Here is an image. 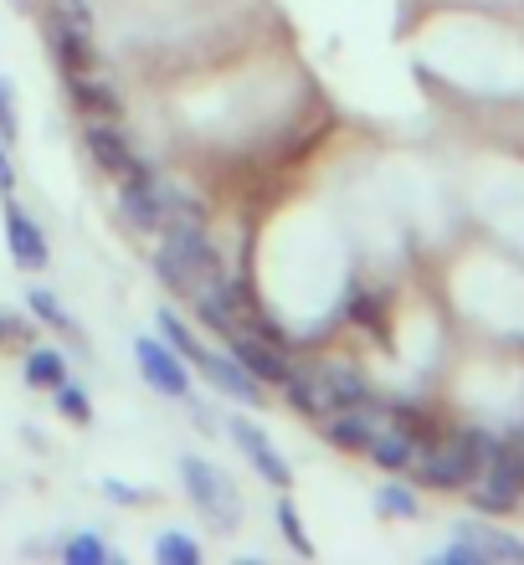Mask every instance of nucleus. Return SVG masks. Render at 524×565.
I'll use <instances>...</instances> for the list:
<instances>
[{
	"label": "nucleus",
	"instance_id": "f257e3e1",
	"mask_svg": "<svg viewBox=\"0 0 524 565\" xmlns=\"http://www.w3.org/2000/svg\"><path fill=\"white\" fill-rule=\"evenodd\" d=\"M463 493L479 514H514L524 504V427L510 431V437H494V452L483 462V473Z\"/></svg>",
	"mask_w": 524,
	"mask_h": 565
},
{
	"label": "nucleus",
	"instance_id": "f03ea898",
	"mask_svg": "<svg viewBox=\"0 0 524 565\" xmlns=\"http://www.w3.org/2000/svg\"><path fill=\"white\" fill-rule=\"evenodd\" d=\"M180 483H185V499H191L216 530H237L242 524L247 504H242V493H237V483H232L226 468H216L211 458L185 452V458H180Z\"/></svg>",
	"mask_w": 524,
	"mask_h": 565
},
{
	"label": "nucleus",
	"instance_id": "7ed1b4c3",
	"mask_svg": "<svg viewBox=\"0 0 524 565\" xmlns=\"http://www.w3.org/2000/svg\"><path fill=\"white\" fill-rule=\"evenodd\" d=\"M170 257H175L180 268L191 273V282H195V298L201 294H211V288H226V278H232V268H226V257H222V247L211 242V232L206 226H170L165 232V242H160Z\"/></svg>",
	"mask_w": 524,
	"mask_h": 565
},
{
	"label": "nucleus",
	"instance_id": "20e7f679",
	"mask_svg": "<svg viewBox=\"0 0 524 565\" xmlns=\"http://www.w3.org/2000/svg\"><path fill=\"white\" fill-rule=\"evenodd\" d=\"M483 473V462L468 452L458 437H442L437 447H421L417 462H411V478H417V489H432V493H463L473 478Z\"/></svg>",
	"mask_w": 524,
	"mask_h": 565
},
{
	"label": "nucleus",
	"instance_id": "39448f33",
	"mask_svg": "<svg viewBox=\"0 0 524 565\" xmlns=\"http://www.w3.org/2000/svg\"><path fill=\"white\" fill-rule=\"evenodd\" d=\"M119 216L135 226L139 237H160L165 232V175L150 160H139L119 180Z\"/></svg>",
	"mask_w": 524,
	"mask_h": 565
},
{
	"label": "nucleus",
	"instance_id": "423d86ee",
	"mask_svg": "<svg viewBox=\"0 0 524 565\" xmlns=\"http://www.w3.org/2000/svg\"><path fill=\"white\" fill-rule=\"evenodd\" d=\"M135 365H139V375H145V386L170 396V402H185V396H191V365H185V355H180L175 344L154 340V334H139Z\"/></svg>",
	"mask_w": 524,
	"mask_h": 565
},
{
	"label": "nucleus",
	"instance_id": "0eeeda50",
	"mask_svg": "<svg viewBox=\"0 0 524 565\" xmlns=\"http://www.w3.org/2000/svg\"><path fill=\"white\" fill-rule=\"evenodd\" d=\"M226 431H232V443L242 447V458L253 462V473L263 478V483H272V489H293V468H288V458L278 452V443H272L268 431L257 427L247 412H232V417H226Z\"/></svg>",
	"mask_w": 524,
	"mask_h": 565
},
{
	"label": "nucleus",
	"instance_id": "6e6552de",
	"mask_svg": "<svg viewBox=\"0 0 524 565\" xmlns=\"http://www.w3.org/2000/svg\"><path fill=\"white\" fill-rule=\"evenodd\" d=\"M226 350L242 360V371L253 375L257 386H268V391H278L293 375V360H288V344H278V340H263V334H253V329H232L226 334Z\"/></svg>",
	"mask_w": 524,
	"mask_h": 565
},
{
	"label": "nucleus",
	"instance_id": "1a4fd4ad",
	"mask_svg": "<svg viewBox=\"0 0 524 565\" xmlns=\"http://www.w3.org/2000/svg\"><path fill=\"white\" fill-rule=\"evenodd\" d=\"M185 365H195L222 396H232V402H242V406H263V396H268V386H257L253 375L242 371V360L232 355V350H206V344H195V355L185 360Z\"/></svg>",
	"mask_w": 524,
	"mask_h": 565
},
{
	"label": "nucleus",
	"instance_id": "9d476101",
	"mask_svg": "<svg viewBox=\"0 0 524 565\" xmlns=\"http://www.w3.org/2000/svg\"><path fill=\"white\" fill-rule=\"evenodd\" d=\"M0 211H6V247H11V263L21 273H42L52 263V247H46L42 226L31 222L15 195H0Z\"/></svg>",
	"mask_w": 524,
	"mask_h": 565
},
{
	"label": "nucleus",
	"instance_id": "9b49d317",
	"mask_svg": "<svg viewBox=\"0 0 524 565\" xmlns=\"http://www.w3.org/2000/svg\"><path fill=\"white\" fill-rule=\"evenodd\" d=\"M46 46H52V57H57L62 77L104 73V57H98V42H93V31L73 26V21H46Z\"/></svg>",
	"mask_w": 524,
	"mask_h": 565
},
{
	"label": "nucleus",
	"instance_id": "f8f14e48",
	"mask_svg": "<svg viewBox=\"0 0 524 565\" xmlns=\"http://www.w3.org/2000/svg\"><path fill=\"white\" fill-rule=\"evenodd\" d=\"M67 104L77 108L83 124H124V93L108 83L104 73H88V77H67Z\"/></svg>",
	"mask_w": 524,
	"mask_h": 565
},
{
	"label": "nucleus",
	"instance_id": "ddd939ff",
	"mask_svg": "<svg viewBox=\"0 0 524 565\" xmlns=\"http://www.w3.org/2000/svg\"><path fill=\"white\" fill-rule=\"evenodd\" d=\"M83 149H88V160L98 164L108 180H124L139 164L129 135H124L119 124H104V119H98V124H83Z\"/></svg>",
	"mask_w": 524,
	"mask_h": 565
},
{
	"label": "nucleus",
	"instance_id": "4468645a",
	"mask_svg": "<svg viewBox=\"0 0 524 565\" xmlns=\"http://www.w3.org/2000/svg\"><path fill=\"white\" fill-rule=\"evenodd\" d=\"M381 406H340V412H330L324 417V443L340 447V452H371L375 431H381Z\"/></svg>",
	"mask_w": 524,
	"mask_h": 565
},
{
	"label": "nucleus",
	"instance_id": "2eb2a0df",
	"mask_svg": "<svg viewBox=\"0 0 524 565\" xmlns=\"http://www.w3.org/2000/svg\"><path fill=\"white\" fill-rule=\"evenodd\" d=\"M314 371H319V381L330 386L334 412H340V406H381V412H386V396L371 386V375L360 371L355 360H324Z\"/></svg>",
	"mask_w": 524,
	"mask_h": 565
},
{
	"label": "nucleus",
	"instance_id": "dca6fc26",
	"mask_svg": "<svg viewBox=\"0 0 524 565\" xmlns=\"http://www.w3.org/2000/svg\"><path fill=\"white\" fill-rule=\"evenodd\" d=\"M386 422L402 431V437H411V443H417V452H421V447H437L442 437H448V427H442V417H437L432 406L402 402V396H386Z\"/></svg>",
	"mask_w": 524,
	"mask_h": 565
},
{
	"label": "nucleus",
	"instance_id": "f3484780",
	"mask_svg": "<svg viewBox=\"0 0 524 565\" xmlns=\"http://www.w3.org/2000/svg\"><path fill=\"white\" fill-rule=\"evenodd\" d=\"M345 319L360 329V334H371L381 350L391 344V298L386 294H375V288H350Z\"/></svg>",
	"mask_w": 524,
	"mask_h": 565
},
{
	"label": "nucleus",
	"instance_id": "a211bd4d",
	"mask_svg": "<svg viewBox=\"0 0 524 565\" xmlns=\"http://www.w3.org/2000/svg\"><path fill=\"white\" fill-rule=\"evenodd\" d=\"M452 535L468 540V545H473V551H479L489 565H524V540L504 535V530H494V524L463 520V524H452Z\"/></svg>",
	"mask_w": 524,
	"mask_h": 565
},
{
	"label": "nucleus",
	"instance_id": "6ab92c4d",
	"mask_svg": "<svg viewBox=\"0 0 524 565\" xmlns=\"http://www.w3.org/2000/svg\"><path fill=\"white\" fill-rule=\"evenodd\" d=\"M278 391H284V402L309 422H324L334 412V396H330V386L319 381V371H293Z\"/></svg>",
	"mask_w": 524,
	"mask_h": 565
},
{
	"label": "nucleus",
	"instance_id": "aec40b11",
	"mask_svg": "<svg viewBox=\"0 0 524 565\" xmlns=\"http://www.w3.org/2000/svg\"><path fill=\"white\" fill-rule=\"evenodd\" d=\"M365 458H371L381 473H391V478L402 473V478H406V473H411V462H417V443H411V437H402L396 427H381Z\"/></svg>",
	"mask_w": 524,
	"mask_h": 565
},
{
	"label": "nucleus",
	"instance_id": "412c9836",
	"mask_svg": "<svg viewBox=\"0 0 524 565\" xmlns=\"http://www.w3.org/2000/svg\"><path fill=\"white\" fill-rule=\"evenodd\" d=\"M26 313L36 319V324L52 329V334H62V340H77V344H83V329H77V319L67 313V303H62L52 288H26Z\"/></svg>",
	"mask_w": 524,
	"mask_h": 565
},
{
	"label": "nucleus",
	"instance_id": "4be33fe9",
	"mask_svg": "<svg viewBox=\"0 0 524 565\" xmlns=\"http://www.w3.org/2000/svg\"><path fill=\"white\" fill-rule=\"evenodd\" d=\"M21 375H26L31 391H57L67 381V355L62 350H46V344H31L26 360H21Z\"/></svg>",
	"mask_w": 524,
	"mask_h": 565
},
{
	"label": "nucleus",
	"instance_id": "5701e85b",
	"mask_svg": "<svg viewBox=\"0 0 524 565\" xmlns=\"http://www.w3.org/2000/svg\"><path fill=\"white\" fill-rule=\"evenodd\" d=\"M206 216H211V211H206V201H201V195L165 180V232H170V226H206ZM165 232H160V237H165Z\"/></svg>",
	"mask_w": 524,
	"mask_h": 565
},
{
	"label": "nucleus",
	"instance_id": "b1692460",
	"mask_svg": "<svg viewBox=\"0 0 524 565\" xmlns=\"http://www.w3.org/2000/svg\"><path fill=\"white\" fill-rule=\"evenodd\" d=\"M375 514H386V520H417L421 493L411 489V483H402V473H396V483H381V489H375Z\"/></svg>",
	"mask_w": 524,
	"mask_h": 565
},
{
	"label": "nucleus",
	"instance_id": "393cba45",
	"mask_svg": "<svg viewBox=\"0 0 524 565\" xmlns=\"http://www.w3.org/2000/svg\"><path fill=\"white\" fill-rule=\"evenodd\" d=\"M272 520H278V530H284V540H288V551L293 555H314V540L303 535V514H299V504L288 499V489H278V504H272Z\"/></svg>",
	"mask_w": 524,
	"mask_h": 565
},
{
	"label": "nucleus",
	"instance_id": "a878e982",
	"mask_svg": "<svg viewBox=\"0 0 524 565\" xmlns=\"http://www.w3.org/2000/svg\"><path fill=\"white\" fill-rule=\"evenodd\" d=\"M62 561H67V565H124V555L108 551L104 540L83 530V535H73L67 545H62Z\"/></svg>",
	"mask_w": 524,
	"mask_h": 565
},
{
	"label": "nucleus",
	"instance_id": "bb28decb",
	"mask_svg": "<svg viewBox=\"0 0 524 565\" xmlns=\"http://www.w3.org/2000/svg\"><path fill=\"white\" fill-rule=\"evenodd\" d=\"M154 561L160 565H201V540L180 535V530H165V535H154Z\"/></svg>",
	"mask_w": 524,
	"mask_h": 565
},
{
	"label": "nucleus",
	"instance_id": "cd10ccee",
	"mask_svg": "<svg viewBox=\"0 0 524 565\" xmlns=\"http://www.w3.org/2000/svg\"><path fill=\"white\" fill-rule=\"evenodd\" d=\"M31 344H36V319L15 309H0V350H21L26 355Z\"/></svg>",
	"mask_w": 524,
	"mask_h": 565
},
{
	"label": "nucleus",
	"instance_id": "c85d7f7f",
	"mask_svg": "<svg viewBox=\"0 0 524 565\" xmlns=\"http://www.w3.org/2000/svg\"><path fill=\"white\" fill-rule=\"evenodd\" d=\"M52 396H57V412L73 422V427H88V422H93V396L77 386V381H62Z\"/></svg>",
	"mask_w": 524,
	"mask_h": 565
},
{
	"label": "nucleus",
	"instance_id": "c756f323",
	"mask_svg": "<svg viewBox=\"0 0 524 565\" xmlns=\"http://www.w3.org/2000/svg\"><path fill=\"white\" fill-rule=\"evenodd\" d=\"M154 324H160V340H165V344H175V350H180V355H185V360L195 355V344H201V340H195V329L185 324V319H180L175 309H160V313H154Z\"/></svg>",
	"mask_w": 524,
	"mask_h": 565
},
{
	"label": "nucleus",
	"instance_id": "7c9ffc66",
	"mask_svg": "<svg viewBox=\"0 0 524 565\" xmlns=\"http://www.w3.org/2000/svg\"><path fill=\"white\" fill-rule=\"evenodd\" d=\"M46 21H73V26L93 31V11H88V0H46Z\"/></svg>",
	"mask_w": 524,
	"mask_h": 565
},
{
	"label": "nucleus",
	"instance_id": "2f4dec72",
	"mask_svg": "<svg viewBox=\"0 0 524 565\" xmlns=\"http://www.w3.org/2000/svg\"><path fill=\"white\" fill-rule=\"evenodd\" d=\"M21 135V119H15V88L11 77H0V145H15Z\"/></svg>",
	"mask_w": 524,
	"mask_h": 565
},
{
	"label": "nucleus",
	"instance_id": "473e14b6",
	"mask_svg": "<svg viewBox=\"0 0 524 565\" xmlns=\"http://www.w3.org/2000/svg\"><path fill=\"white\" fill-rule=\"evenodd\" d=\"M98 493H104L108 504H129V509L150 504V493H145V489H135V483H124V478H104V483H98Z\"/></svg>",
	"mask_w": 524,
	"mask_h": 565
},
{
	"label": "nucleus",
	"instance_id": "72a5a7b5",
	"mask_svg": "<svg viewBox=\"0 0 524 565\" xmlns=\"http://www.w3.org/2000/svg\"><path fill=\"white\" fill-rule=\"evenodd\" d=\"M432 565H489V561H483V555L473 551L468 540L452 535V545H448V551H437V555H432Z\"/></svg>",
	"mask_w": 524,
	"mask_h": 565
},
{
	"label": "nucleus",
	"instance_id": "f704fd0d",
	"mask_svg": "<svg viewBox=\"0 0 524 565\" xmlns=\"http://www.w3.org/2000/svg\"><path fill=\"white\" fill-rule=\"evenodd\" d=\"M0 195H15V164H11V145H0Z\"/></svg>",
	"mask_w": 524,
	"mask_h": 565
},
{
	"label": "nucleus",
	"instance_id": "c9c22d12",
	"mask_svg": "<svg viewBox=\"0 0 524 565\" xmlns=\"http://www.w3.org/2000/svg\"><path fill=\"white\" fill-rule=\"evenodd\" d=\"M11 6H15V11H31V0H11Z\"/></svg>",
	"mask_w": 524,
	"mask_h": 565
}]
</instances>
